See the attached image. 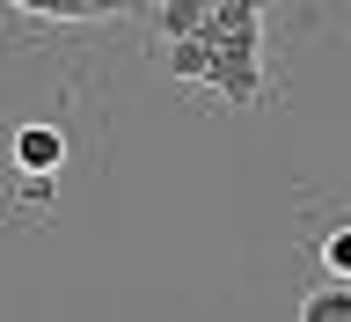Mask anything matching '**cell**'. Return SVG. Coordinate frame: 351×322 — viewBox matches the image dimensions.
I'll return each mask as SVG.
<instances>
[{"label":"cell","instance_id":"6da1fadb","mask_svg":"<svg viewBox=\"0 0 351 322\" xmlns=\"http://www.w3.org/2000/svg\"><path fill=\"white\" fill-rule=\"evenodd\" d=\"M169 66L183 81H213L227 103H256V88H263V15L256 8H213L205 37L169 44Z\"/></svg>","mask_w":351,"mask_h":322},{"label":"cell","instance_id":"7a4b0ae2","mask_svg":"<svg viewBox=\"0 0 351 322\" xmlns=\"http://www.w3.org/2000/svg\"><path fill=\"white\" fill-rule=\"evenodd\" d=\"M15 169H22V183L59 176L66 169V132L59 125H15Z\"/></svg>","mask_w":351,"mask_h":322},{"label":"cell","instance_id":"3957f363","mask_svg":"<svg viewBox=\"0 0 351 322\" xmlns=\"http://www.w3.org/2000/svg\"><path fill=\"white\" fill-rule=\"evenodd\" d=\"M22 15H44V22H95V15H117V0H15Z\"/></svg>","mask_w":351,"mask_h":322},{"label":"cell","instance_id":"277c9868","mask_svg":"<svg viewBox=\"0 0 351 322\" xmlns=\"http://www.w3.org/2000/svg\"><path fill=\"white\" fill-rule=\"evenodd\" d=\"M322 264L337 271V279H351V227H329L322 235Z\"/></svg>","mask_w":351,"mask_h":322}]
</instances>
